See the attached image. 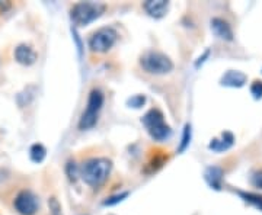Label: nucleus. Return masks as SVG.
<instances>
[{"label":"nucleus","instance_id":"5","mask_svg":"<svg viewBox=\"0 0 262 215\" xmlns=\"http://www.w3.org/2000/svg\"><path fill=\"white\" fill-rule=\"evenodd\" d=\"M103 105V94L101 90L94 89L91 90L89 98H88V105H86V111L82 113L80 121H79V128L80 130H91L94 128L98 122V113L101 111Z\"/></svg>","mask_w":262,"mask_h":215},{"label":"nucleus","instance_id":"16","mask_svg":"<svg viewBox=\"0 0 262 215\" xmlns=\"http://www.w3.org/2000/svg\"><path fill=\"white\" fill-rule=\"evenodd\" d=\"M66 172H67V176H69V179H70L72 182H75L76 179H77V176H79V169L76 166L75 161H69V163H67Z\"/></svg>","mask_w":262,"mask_h":215},{"label":"nucleus","instance_id":"6","mask_svg":"<svg viewBox=\"0 0 262 215\" xmlns=\"http://www.w3.org/2000/svg\"><path fill=\"white\" fill-rule=\"evenodd\" d=\"M118 39V34L114 28H101L91 37L89 47L94 53H106L114 47Z\"/></svg>","mask_w":262,"mask_h":215},{"label":"nucleus","instance_id":"11","mask_svg":"<svg viewBox=\"0 0 262 215\" xmlns=\"http://www.w3.org/2000/svg\"><path fill=\"white\" fill-rule=\"evenodd\" d=\"M246 83V76L241 71H227L223 79H222V84L225 86H230V87H242Z\"/></svg>","mask_w":262,"mask_h":215},{"label":"nucleus","instance_id":"18","mask_svg":"<svg viewBox=\"0 0 262 215\" xmlns=\"http://www.w3.org/2000/svg\"><path fill=\"white\" fill-rule=\"evenodd\" d=\"M242 198H245V201H248V202H251L255 206H258V208H261L262 209V198L261 197H256V195H252V194H241Z\"/></svg>","mask_w":262,"mask_h":215},{"label":"nucleus","instance_id":"8","mask_svg":"<svg viewBox=\"0 0 262 215\" xmlns=\"http://www.w3.org/2000/svg\"><path fill=\"white\" fill-rule=\"evenodd\" d=\"M15 58H16V61H18L19 64L31 66V64H34L37 61L38 54L31 45L20 44V45L15 48Z\"/></svg>","mask_w":262,"mask_h":215},{"label":"nucleus","instance_id":"3","mask_svg":"<svg viewBox=\"0 0 262 215\" xmlns=\"http://www.w3.org/2000/svg\"><path fill=\"white\" fill-rule=\"evenodd\" d=\"M141 122L149 131L151 138H155L156 141L166 140L170 135V127L166 124L165 116L159 109H150L149 112L143 116Z\"/></svg>","mask_w":262,"mask_h":215},{"label":"nucleus","instance_id":"14","mask_svg":"<svg viewBox=\"0 0 262 215\" xmlns=\"http://www.w3.org/2000/svg\"><path fill=\"white\" fill-rule=\"evenodd\" d=\"M29 156H31V160L35 161V163H41L42 160L46 159L47 156V150L42 144H34L31 150H29Z\"/></svg>","mask_w":262,"mask_h":215},{"label":"nucleus","instance_id":"13","mask_svg":"<svg viewBox=\"0 0 262 215\" xmlns=\"http://www.w3.org/2000/svg\"><path fill=\"white\" fill-rule=\"evenodd\" d=\"M206 179L210 186H213L214 189H220V186H222V180H223V172H222V169H219V168L207 169Z\"/></svg>","mask_w":262,"mask_h":215},{"label":"nucleus","instance_id":"15","mask_svg":"<svg viewBox=\"0 0 262 215\" xmlns=\"http://www.w3.org/2000/svg\"><path fill=\"white\" fill-rule=\"evenodd\" d=\"M48 206H50V214L51 215H63L61 214V205L56 197H51L48 199Z\"/></svg>","mask_w":262,"mask_h":215},{"label":"nucleus","instance_id":"10","mask_svg":"<svg viewBox=\"0 0 262 215\" xmlns=\"http://www.w3.org/2000/svg\"><path fill=\"white\" fill-rule=\"evenodd\" d=\"M143 8L153 18H162L169 9V2L166 0H149L143 5Z\"/></svg>","mask_w":262,"mask_h":215},{"label":"nucleus","instance_id":"2","mask_svg":"<svg viewBox=\"0 0 262 215\" xmlns=\"http://www.w3.org/2000/svg\"><path fill=\"white\" fill-rule=\"evenodd\" d=\"M105 10V5L102 3H95V2H83L77 3L72 8V20L79 27H86L95 19H98Z\"/></svg>","mask_w":262,"mask_h":215},{"label":"nucleus","instance_id":"9","mask_svg":"<svg viewBox=\"0 0 262 215\" xmlns=\"http://www.w3.org/2000/svg\"><path fill=\"white\" fill-rule=\"evenodd\" d=\"M211 29L217 37L225 41H232L233 39V31L232 27L229 25V22H226L222 18H213L211 19Z\"/></svg>","mask_w":262,"mask_h":215},{"label":"nucleus","instance_id":"19","mask_svg":"<svg viewBox=\"0 0 262 215\" xmlns=\"http://www.w3.org/2000/svg\"><path fill=\"white\" fill-rule=\"evenodd\" d=\"M251 93L253 94L255 99H261L262 98V82L256 80L255 83L251 86Z\"/></svg>","mask_w":262,"mask_h":215},{"label":"nucleus","instance_id":"4","mask_svg":"<svg viewBox=\"0 0 262 215\" xmlns=\"http://www.w3.org/2000/svg\"><path fill=\"white\" fill-rule=\"evenodd\" d=\"M140 64L143 70L150 75H166L173 70L172 60L159 51H147L146 54H143Z\"/></svg>","mask_w":262,"mask_h":215},{"label":"nucleus","instance_id":"17","mask_svg":"<svg viewBox=\"0 0 262 215\" xmlns=\"http://www.w3.org/2000/svg\"><path fill=\"white\" fill-rule=\"evenodd\" d=\"M189 140H191V127H189V125H185L184 135H182V142H181V146H179V153H182L184 150L187 149L188 144H189Z\"/></svg>","mask_w":262,"mask_h":215},{"label":"nucleus","instance_id":"12","mask_svg":"<svg viewBox=\"0 0 262 215\" xmlns=\"http://www.w3.org/2000/svg\"><path fill=\"white\" fill-rule=\"evenodd\" d=\"M233 135L230 132H225L222 135V140H213L210 142V149L214 151H226L227 149H230L233 146Z\"/></svg>","mask_w":262,"mask_h":215},{"label":"nucleus","instance_id":"7","mask_svg":"<svg viewBox=\"0 0 262 215\" xmlns=\"http://www.w3.org/2000/svg\"><path fill=\"white\" fill-rule=\"evenodd\" d=\"M13 206L20 215H35L39 204H38V198L35 197L34 192H31L28 189H24L15 198Z\"/></svg>","mask_w":262,"mask_h":215},{"label":"nucleus","instance_id":"1","mask_svg":"<svg viewBox=\"0 0 262 215\" xmlns=\"http://www.w3.org/2000/svg\"><path fill=\"white\" fill-rule=\"evenodd\" d=\"M111 161L103 157H95L89 159L80 169V176L84 180V183H88L89 186H99L106 180L111 172Z\"/></svg>","mask_w":262,"mask_h":215},{"label":"nucleus","instance_id":"20","mask_svg":"<svg viewBox=\"0 0 262 215\" xmlns=\"http://www.w3.org/2000/svg\"><path fill=\"white\" fill-rule=\"evenodd\" d=\"M252 185L255 187H258V189H262V169L253 173Z\"/></svg>","mask_w":262,"mask_h":215},{"label":"nucleus","instance_id":"21","mask_svg":"<svg viewBox=\"0 0 262 215\" xmlns=\"http://www.w3.org/2000/svg\"><path fill=\"white\" fill-rule=\"evenodd\" d=\"M128 195L127 192H124V194H121V195H117V197H113V198H110L108 201H105L103 202V205H113V204H117L118 201H122V198H125Z\"/></svg>","mask_w":262,"mask_h":215}]
</instances>
